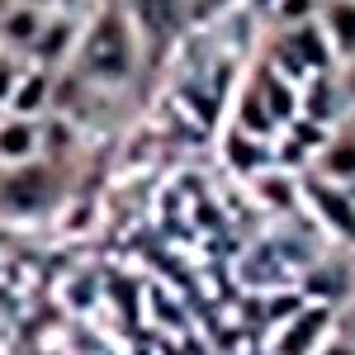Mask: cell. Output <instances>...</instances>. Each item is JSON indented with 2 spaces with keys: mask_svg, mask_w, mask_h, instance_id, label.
<instances>
[{
  "mask_svg": "<svg viewBox=\"0 0 355 355\" xmlns=\"http://www.w3.org/2000/svg\"><path fill=\"white\" fill-rule=\"evenodd\" d=\"M71 57H76L81 76H90V81L128 85L137 76V28H133V19H128L119 5H105V10L81 28Z\"/></svg>",
  "mask_w": 355,
  "mask_h": 355,
  "instance_id": "1",
  "label": "cell"
},
{
  "mask_svg": "<svg viewBox=\"0 0 355 355\" xmlns=\"http://www.w3.org/2000/svg\"><path fill=\"white\" fill-rule=\"evenodd\" d=\"M57 199V171L43 166L38 157L19 166H5L0 175V204L10 214H43L48 204Z\"/></svg>",
  "mask_w": 355,
  "mask_h": 355,
  "instance_id": "2",
  "label": "cell"
},
{
  "mask_svg": "<svg viewBox=\"0 0 355 355\" xmlns=\"http://www.w3.org/2000/svg\"><path fill=\"white\" fill-rule=\"evenodd\" d=\"M303 204L322 218V227H331V237H341V242L355 246V194L346 185H327V180H303L299 185Z\"/></svg>",
  "mask_w": 355,
  "mask_h": 355,
  "instance_id": "3",
  "label": "cell"
},
{
  "mask_svg": "<svg viewBox=\"0 0 355 355\" xmlns=\"http://www.w3.org/2000/svg\"><path fill=\"white\" fill-rule=\"evenodd\" d=\"M76 38H81V24H76L71 15H48V19H43V28H38V38L28 43L33 67H43V71L62 67L67 57L76 53Z\"/></svg>",
  "mask_w": 355,
  "mask_h": 355,
  "instance_id": "4",
  "label": "cell"
},
{
  "mask_svg": "<svg viewBox=\"0 0 355 355\" xmlns=\"http://www.w3.org/2000/svg\"><path fill=\"white\" fill-rule=\"evenodd\" d=\"M279 43L294 53V62H299L308 76H318V71H331V67H336V57H331V43H327V33H322V24H318V19L284 28V38H279ZM308 76H303V81H308Z\"/></svg>",
  "mask_w": 355,
  "mask_h": 355,
  "instance_id": "5",
  "label": "cell"
},
{
  "mask_svg": "<svg viewBox=\"0 0 355 355\" xmlns=\"http://www.w3.org/2000/svg\"><path fill=\"white\" fill-rule=\"evenodd\" d=\"M331 303H303L299 313H294V322L284 327V341H279V351L284 355H313V346H322V336H327L331 327Z\"/></svg>",
  "mask_w": 355,
  "mask_h": 355,
  "instance_id": "6",
  "label": "cell"
},
{
  "mask_svg": "<svg viewBox=\"0 0 355 355\" xmlns=\"http://www.w3.org/2000/svg\"><path fill=\"white\" fill-rule=\"evenodd\" d=\"M341 105H346V95H341V81H331V71H318V76L303 81V90H299V114L303 119L331 128V123L341 119Z\"/></svg>",
  "mask_w": 355,
  "mask_h": 355,
  "instance_id": "7",
  "label": "cell"
},
{
  "mask_svg": "<svg viewBox=\"0 0 355 355\" xmlns=\"http://www.w3.org/2000/svg\"><path fill=\"white\" fill-rule=\"evenodd\" d=\"M223 162L232 166L237 175H261V171H270L275 166V147L266 142V137H251V133H242V128H232V133L223 137Z\"/></svg>",
  "mask_w": 355,
  "mask_h": 355,
  "instance_id": "8",
  "label": "cell"
},
{
  "mask_svg": "<svg viewBox=\"0 0 355 355\" xmlns=\"http://www.w3.org/2000/svg\"><path fill=\"white\" fill-rule=\"evenodd\" d=\"M318 24L331 43L336 62H355V0H322Z\"/></svg>",
  "mask_w": 355,
  "mask_h": 355,
  "instance_id": "9",
  "label": "cell"
},
{
  "mask_svg": "<svg viewBox=\"0 0 355 355\" xmlns=\"http://www.w3.org/2000/svg\"><path fill=\"white\" fill-rule=\"evenodd\" d=\"M48 95H53V71H43V67H19L5 110L15 114V119H33V114L48 110Z\"/></svg>",
  "mask_w": 355,
  "mask_h": 355,
  "instance_id": "10",
  "label": "cell"
},
{
  "mask_svg": "<svg viewBox=\"0 0 355 355\" xmlns=\"http://www.w3.org/2000/svg\"><path fill=\"white\" fill-rule=\"evenodd\" d=\"M185 5L190 0H133L128 19H133V28L152 33V38H171L180 28V19H185Z\"/></svg>",
  "mask_w": 355,
  "mask_h": 355,
  "instance_id": "11",
  "label": "cell"
},
{
  "mask_svg": "<svg viewBox=\"0 0 355 355\" xmlns=\"http://www.w3.org/2000/svg\"><path fill=\"white\" fill-rule=\"evenodd\" d=\"M318 180L355 190V137L351 133H336L318 147Z\"/></svg>",
  "mask_w": 355,
  "mask_h": 355,
  "instance_id": "12",
  "label": "cell"
},
{
  "mask_svg": "<svg viewBox=\"0 0 355 355\" xmlns=\"http://www.w3.org/2000/svg\"><path fill=\"white\" fill-rule=\"evenodd\" d=\"M256 95H261V105L270 110V119L284 128L289 119H299V81H284L279 71H261V81H256Z\"/></svg>",
  "mask_w": 355,
  "mask_h": 355,
  "instance_id": "13",
  "label": "cell"
},
{
  "mask_svg": "<svg viewBox=\"0 0 355 355\" xmlns=\"http://www.w3.org/2000/svg\"><path fill=\"white\" fill-rule=\"evenodd\" d=\"M38 157V123L33 119H0V166H19Z\"/></svg>",
  "mask_w": 355,
  "mask_h": 355,
  "instance_id": "14",
  "label": "cell"
},
{
  "mask_svg": "<svg viewBox=\"0 0 355 355\" xmlns=\"http://www.w3.org/2000/svg\"><path fill=\"white\" fill-rule=\"evenodd\" d=\"M43 10L38 5H28V0H19V5H10L5 15H0V38L10 43V48H28L33 38H38V28H43Z\"/></svg>",
  "mask_w": 355,
  "mask_h": 355,
  "instance_id": "15",
  "label": "cell"
},
{
  "mask_svg": "<svg viewBox=\"0 0 355 355\" xmlns=\"http://www.w3.org/2000/svg\"><path fill=\"white\" fill-rule=\"evenodd\" d=\"M251 180H256V194H261V204H270V209H279V214H289V209H299V204H303L299 180H294L289 171H279V166L261 171V175H251Z\"/></svg>",
  "mask_w": 355,
  "mask_h": 355,
  "instance_id": "16",
  "label": "cell"
},
{
  "mask_svg": "<svg viewBox=\"0 0 355 355\" xmlns=\"http://www.w3.org/2000/svg\"><path fill=\"white\" fill-rule=\"evenodd\" d=\"M237 128H242V133H251V137H279V123H275L270 110L261 105L256 85H251L242 100H237Z\"/></svg>",
  "mask_w": 355,
  "mask_h": 355,
  "instance_id": "17",
  "label": "cell"
},
{
  "mask_svg": "<svg viewBox=\"0 0 355 355\" xmlns=\"http://www.w3.org/2000/svg\"><path fill=\"white\" fill-rule=\"evenodd\" d=\"M266 5H270V15L284 28L308 24V19H318V10H322V0H266Z\"/></svg>",
  "mask_w": 355,
  "mask_h": 355,
  "instance_id": "18",
  "label": "cell"
},
{
  "mask_svg": "<svg viewBox=\"0 0 355 355\" xmlns=\"http://www.w3.org/2000/svg\"><path fill=\"white\" fill-rule=\"evenodd\" d=\"M303 308V294H275L270 299V322H289Z\"/></svg>",
  "mask_w": 355,
  "mask_h": 355,
  "instance_id": "19",
  "label": "cell"
},
{
  "mask_svg": "<svg viewBox=\"0 0 355 355\" xmlns=\"http://www.w3.org/2000/svg\"><path fill=\"white\" fill-rule=\"evenodd\" d=\"M15 76H19V67H15L10 57L0 53V110L10 105V90H15Z\"/></svg>",
  "mask_w": 355,
  "mask_h": 355,
  "instance_id": "20",
  "label": "cell"
},
{
  "mask_svg": "<svg viewBox=\"0 0 355 355\" xmlns=\"http://www.w3.org/2000/svg\"><path fill=\"white\" fill-rule=\"evenodd\" d=\"M341 95H346V105H355V62H346V76H341Z\"/></svg>",
  "mask_w": 355,
  "mask_h": 355,
  "instance_id": "21",
  "label": "cell"
},
{
  "mask_svg": "<svg viewBox=\"0 0 355 355\" xmlns=\"http://www.w3.org/2000/svg\"><path fill=\"white\" fill-rule=\"evenodd\" d=\"M318 355H355V346H351V341H322Z\"/></svg>",
  "mask_w": 355,
  "mask_h": 355,
  "instance_id": "22",
  "label": "cell"
},
{
  "mask_svg": "<svg viewBox=\"0 0 355 355\" xmlns=\"http://www.w3.org/2000/svg\"><path fill=\"white\" fill-rule=\"evenodd\" d=\"M28 5H38V10H43V5H53V0H28Z\"/></svg>",
  "mask_w": 355,
  "mask_h": 355,
  "instance_id": "23",
  "label": "cell"
}]
</instances>
